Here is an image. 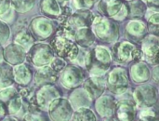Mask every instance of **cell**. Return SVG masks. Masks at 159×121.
I'll use <instances>...</instances> for the list:
<instances>
[{
    "label": "cell",
    "mask_w": 159,
    "mask_h": 121,
    "mask_svg": "<svg viewBox=\"0 0 159 121\" xmlns=\"http://www.w3.org/2000/svg\"><path fill=\"white\" fill-rule=\"evenodd\" d=\"M14 83L13 68L7 63H0V89H5Z\"/></svg>",
    "instance_id": "27"
},
{
    "label": "cell",
    "mask_w": 159,
    "mask_h": 121,
    "mask_svg": "<svg viewBox=\"0 0 159 121\" xmlns=\"http://www.w3.org/2000/svg\"><path fill=\"white\" fill-rule=\"evenodd\" d=\"M116 101L113 96L110 95H103L97 98L95 104V109L99 116L103 119H109L115 117V110H116Z\"/></svg>",
    "instance_id": "19"
},
{
    "label": "cell",
    "mask_w": 159,
    "mask_h": 121,
    "mask_svg": "<svg viewBox=\"0 0 159 121\" xmlns=\"http://www.w3.org/2000/svg\"><path fill=\"white\" fill-rule=\"evenodd\" d=\"M146 1V6H149L151 7H156L157 9L158 8L159 0H145Z\"/></svg>",
    "instance_id": "39"
},
{
    "label": "cell",
    "mask_w": 159,
    "mask_h": 121,
    "mask_svg": "<svg viewBox=\"0 0 159 121\" xmlns=\"http://www.w3.org/2000/svg\"><path fill=\"white\" fill-rule=\"evenodd\" d=\"M13 75L14 82H16L20 87H26L29 85L33 78V72L31 68L23 63L15 65L13 68Z\"/></svg>",
    "instance_id": "23"
},
{
    "label": "cell",
    "mask_w": 159,
    "mask_h": 121,
    "mask_svg": "<svg viewBox=\"0 0 159 121\" xmlns=\"http://www.w3.org/2000/svg\"><path fill=\"white\" fill-rule=\"evenodd\" d=\"M26 58L34 66L42 67L51 63L54 58V51L51 46L48 44H33L28 49Z\"/></svg>",
    "instance_id": "8"
},
{
    "label": "cell",
    "mask_w": 159,
    "mask_h": 121,
    "mask_svg": "<svg viewBox=\"0 0 159 121\" xmlns=\"http://www.w3.org/2000/svg\"><path fill=\"white\" fill-rule=\"evenodd\" d=\"M3 59L10 65L22 63L26 59L25 49L19 44L12 43L3 49Z\"/></svg>",
    "instance_id": "17"
},
{
    "label": "cell",
    "mask_w": 159,
    "mask_h": 121,
    "mask_svg": "<svg viewBox=\"0 0 159 121\" xmlns=\"http://www.w3.org/2000/svg\"><path fill=\"white\" fill-rule=\"evenodd\" d=\"M123 4V0H100L98 10L102 16L112 18L119 12Z\"/></svg>",
    "instance_id": "24"
},
{
    "label": "cell",
    "mask_w": 159,
    "mask_h": 121,
    "mask_svg": "<svg viewBox=\"0 0 159 121\" xmlns=\"http://www.w3.org/2000/svg\"><path fill=\"white\" fill-rule=\"evenodd\" d=\"M114 60L119 64H129L143 59L141 48L131 41H121L114 45L112 49Z\"/></svg>",
    "instance_id": "4"
},
{
    "label": "cell",
    "mask_w": 159,
    "mask_h": 121,
    "mask_svg": "<svg viewBox=\"0 0 159 121\" xmlns=\"http://www.w3.org/2000/svg\"><path fill=\"white\" fill-rule=\"evenodd\" d=\"M21 106L22 101L16 89L7 87L0 91V117L16 115Z\"/></svg>",
    "instance_id": "5"
},
{
    "label": "cell",
    "mask_w": 159,
    "mask_h": 121,
    "mask_svg": "<svg viewBox=\"0 0 159 121\" xmlns=\"http://www.w3.org/2000/svg\"><path fill=\"white\" fill-rule=\"evenodd\" d=\"M90 102L91 99L84 89L75 90L70 96V104L75 108L88 106L90 105Z\"/></svg>",
    "instance_id": "28"
},
{
    "label": "cell",
    "mask_w": 159,
    "mask_h": 121,
    "mask_svg": "<svg viewBox=\"0 0 159 121\" xmlns=\"http://www.w3.org/2000/svg\"><path fill=\"white\" fill-rule=\"evenodd\" d=\"M34 3L35 0H10L12 7L20 13H25L29 11L34 7Z\"/></svg>",
    "instance_id": "32"
},
{
    "label": "cell",
    "mask_w": 159,
    "mask_h": 121,
    "mask_svg": "<svg viewBox=\"0 0 159 121\" xmlns=\"http://www.w3.org/2000/svg\"><path fill=\"white\" fill-rule=\"evenodd\" d=\"M97 1H98V0H93V2H94V3H96Z\"/></svg>",
    "instance_id": "42"
},
{
    "label": "cell",
    "mask_w": 159,
    "mask_h": 121,
    "mask_svg": "<svg viewBox=\"0 0 159 121\" xmlns=\"http://www.w3.org/2000/svg\"><path fill=\"white\" fill-rule=\"evenodd\" d=\"M61 93L59 90L52 84L42 85L35 93H34V102L42 110H48V106L52 100L60 97Z\"/></svg>",
    "instance_id": "13"
},
{
    "label": "cell",
    "mask_w": 159,
    "mask_h": 121,
    "mask_svg": "<svg viewBox=\"0 0 159 121\" xmlns=\"http://www.w3.org/2000/svg\"><path fill=\"white\" fill-rule=\"evenodd\" d=\"M66 4L67 0H40L39 8L46 17L62 21L72 14V9Z\"/></svg>",
    "instance_id": "7"
},
{
    "label": "cell",
    "mask_w": 159,
    "mask_h": 121,
    "mask_svg": "<svg viewBox=\"0 0 159 121\" xmlns=\"http://www.w3.org/2000/svg\"><path fill=\"white\" fill-rule=\"evenodd\" d=\"M142 52L143 57L146 60L147 63L157 65L159 62L158 52H159V45H158V36L157 35H146L142 40Z\"/></svg>",
    "instance_id": "14"
},
{
    "label": "cell",
    "mask_w": 159,
    "mask_h": 121,
    "mask_svg": "<svg viewBox=\"0 0 159 121\" xmlns=\"http://www.w3.org/2000/svg\"><path fill=\"white\" fill-rule=\"evenodd\" d=\"M91 30L101 41L105 43L116 42L119 35V28L116 20L105 16H94Z\"/></svg>",
    "instance_id": "3"
},
{
    "label": "cell",
    "mask_w": 159,
    "mask_h": 121,
    "mask_svg": "<svg viewBox=\"0 0 159 121\" xmlns=\"http://www.w3.org/2000/svg\"><path fill=\"white\" fill-rule=\"evenodd\" d=\"M72 120H82V121H95L96 116L93 113V111H91L90 109H89L88 107H79L77 108V110L75 112L73 113L72 115Z\"/></svg>",
    "instance_id": "31"
},
{
    "label": "cell",
    "mask_w": 159,
    "mask_h": 121,
    "mask_svg": "<svg viewBox=\"0 0 159 121\" xmlns=\"http://www.w3.org/2000/svg\"><path fill=\"white\" fill-rule=\"evenodd\" d=\"M94 15L89 8H83V9H78L74 14H71L66 20L62 21L69 24L73 28L90 27Z\"/></svg>",
    "instance_id": "16"
},
{
    "label": "cell",
    "mask_w": 159,
    "mask_h": 121,
    "mask_svg": "<svg viewBox=\"0 0 159 121\" xmlns=\"http://www.w3.org/2000/svg\"><path fill=\"white\" fill-rule=\"evenodd\" d=\"M158 113L155 109L151 107H147L145 110H143L140 113V119L141 120H158Z\"/></svg>",
    "instance_id": "34"
},
{
    "label": "cell",
    "mask_w": 159,
    "mask_h": 121,
    "mask_svg": "<svg viewBox=\"0 0 159 121\" xmlns=\"http://www.w3.org/2000/svg\"><path fill=\"white\" fill-rule=\"evenodd\" d=\"M55 32L56 25L48 17L37 16L34 18L30 22V33L36 40H47Z\"/></svg>",
    "instance_id": "9"
},
{
    "label": "cell",
    "mask_w": 159,
    "mask_h": 121,
    "mask_svg": "<svg viewBox=\"0 0 159 121\" xmlns=\"http://www.w3.org/2000/svg\"><path fill=\"white\" fill-rule=\"evenodd\" d=\"M34 40L35 39L34 38V36L29 31L22 29V30H20L19 33L16 35L14 42L21 46L24 49H29V48L33 44H34Z\"/></svg>",
    "instance_id": "30"
},
{
    "label": "cell",
    "mask_w": 159,
    "mask_h": 121,
    "mask_svg": "<svg viewBox=\"0 0 159 121\" xmlns=\"http://www.w3.org/2000/svg\"><path fill=\"white\" fill-rule=\"evenodd\" d=\"M10 36V29L6 22L0 21V46L5 44Z\"/></svg>",
    "instance_id": "35"
},
{
    "label": "cell",
    "mask_w": 159,
    "mask_h": 121,
    "mask_svg": "<svg viewBox=\"0 0 159 121\" xmlns=\"http://www.w3.org/2000/svg\"><path fill=\"white\" fill-rule=\"evenodd\" d=\"M151 72L147 64L143 62L138 61L135 62L131 67L129 72V77L135 83H145L150 79Z\"/></svg>",
    "instance_id": "21"
},
{
    "label": "cell",
    "mask_w": 159,
    "mask_h": 121,
    "mask_svg": "<svg viewBox=\"0 0 159 121\" xmlns=\"http://www.w3.org/2000/svg\"><path fill=\"white\" fill-rule=\"evenodd\" d=\"M50 66L53 70H55L56 72L60 73L61 72V70L66 66V62L62 59V58H53V60L50 63Z\"/></svg>",
    "instance_id": "36"
},
{
    "label": "cell",
    "mask_w": 159,
    "mask_h": 121,
    "mask_svg": "<svg viewBox=\"0 0 159 121\" xmlns=\"http://www.w3.org/2000/svg\"><path fill=\"white\" fill-rule=\"evenodd\" d=\"M95 40V35L90 27H81L75 31V41L77 46L82 48L90 47Z\"/></svg>",
    "instance_id": "26"
},
{
    "label": "cell",
    "mask_w": 159,
    "mask_h": 121,
    "mask_svg": "<svg viewBox=\"0 0 159 121\" xmlns=\"http://www.w3.org/2000/svg\"><path fill=\"white\" fill-rule=\"evenodd\" d=\"M128 8V18L131 20H142L147 10V6L143 0H129L126 4Z\"/></svg>",
    "instance_id": "25"
},
{
    "label": "cell",
    "mask_w": 159,
    "mask_h": 121,
    "mask_svg": "<svg viewBox=\"0 0 159 121\" xmlns=\"http://www.w3.org/2000/svg\"><path fill=\"white\" fill-rule=\"evenodd\" d=\"M75 7L78 9L83 8H89L93 6V0H73Z\"/></svg>",
    "instance_id": "37"
},
{
    "label": "cell",
    "mask_w": 159,
    "mask_h": 121,
    "mask_svg": "<svg viewBox=\"0 0 159 121\" xmlns=\"http://www.w3.org/2000/svg\"><path fill=\"white\" fill-rule=\"evenodd\" d=\"M3 120H19V119L11 117V118H5V119H3Z\"/></svg>",
    "instance_id": "40"
},
{
    "label": "cell",
    "mask_w": 159,
    "mask_h": 121,
    "mask_svg": "<svg viewBox=\"0 0 159 121\" xmlns=\"http://www.w3.org/2000/svg\"><path fill=\"white\" fill-rule=\"evenodd\" d=\"M85 63L88 72L91 75L102 76L109 69L112 63V56L107 49L99 46L86 54Z\"/></svg>",
    "instance_id": "2"
},
{
    "label": "cell",
    "mask_w": 159,
    "mask_h": 121,
    "mask_svg": "<svg viewBox=\"0 0 159 121\" xmlns=\"http://www.w3.org/2000/svg\"><path fill=\"white\" fill-rule=\"evenodd\" d=\"M3 58V49L0 47V60Z\"/></svg>",
    "instance_id": "41"
},
{
    "label": "cell",
    "mask_w": 159,
    "mask_h": 121,
    "mask_svg": "<svg viewBox=\"0 0 159 121\" xmlns=\"http://www.w3.org/2000/svg\"><path fill=\"white\" fill-rule=\"evenodd\" d=\"M67 1H68V0H67Z\"/></svg>",
    "instance_id": "44"
},
{
    "label": "cell",
    "mask_w": 159,
    "mask_h": 121,
    "mask_svg": "<svg viewBox=\"0 0 159 121\" xmlns=\"http://www.w3.org/2000/svg\"><path fill=\"white\" fill-rule=\"evenodd\" d=\"M48 115L52 120H70L74 113L70 102L64 98H55L48 106Z\"/></svg>",
    "instance_id": "11"
},
{
    "label": "cell",
    "mask_w": 159,
    "mask_h": 121,
    "mask_svg": "<svg viewBox=\"0 0 159 121\" xmlns=\"http://www.w3.org/2000/svg\"><path fill=\"white\" fill-rule=\"evenodd\" d=\"M106 87L116 95L125 93L129 87V76L128 70L122 66H116L109 72L106 77Z\"/></svg>",
    "instance_id": "6"
},
{
    "label": "cell",
    "mask_w": 159,
    "mask_h": 121,
    "mask_svg": "<svg viewBox=\"0 0 159 121\" xmlns=\"http://www.w3.org/2000/svg\"><path fill=\"white\" fill-rule=\"evenodd\" d=\"M61 76L60 77L61 83L63 87L66 89H75L79 85H81L85 78H86V73L85 71L74 64L66 65L62 70Z\"/></svg>",
    "instance_id": "10"
},
{
    "label": "cell",
    "mask_w": 159,
    "mask_h": 121,
    "mask_svg": "<svg viewBox=\"0 0 159 121\" xmlns=\"http://www.w3.org/2000/svg\"><path fill=\"white\" fill-rule=\"evenodd\" d=\"M48 118L44 113V110L38 107V105L34 102L29 105L26 109V113L23 116V120H48Z\"/></svg>",
    "instance_id": "29"
},
{
    "label": "cell",
    "mask_w": 159,
    "mask_h": 121,
    "mask_svg": "<svg viewBox=\"0 0 159 121\" xmlns=\"http://www.w3.org/2000/svg\"><path fill=\"white\" fill-rule=\"evenodd\" d=\"M147 25L141 20L130 21L126 27V36L131 42H139L147 35Z\"/></svg>",
    "instance_id": "20"
},
{
    "label": "cell",
    "mask_w": 159,
    "mask_h": 121,
    "mask_svg": "<svg viewBox=\"0 0 159 121\" xmlns=\"http://www.w3.org/2000/svg\"><path fill=\"white\" fill-rule=\"evenodd\" d=\"M137 116L136 103L130 100H121L116 103L115 117L118 120H134Z\"/></svg>",
    "instance_id": "18"
},
{
    "label": "cell",
    "mask_w": 159,
    "mask_h": 121,
    "mask_svg": "<svg viewBox=\"0 0 159 121\" xmlns=\"http://www.w3.org/2000/svg\"><path fill=\"white\" fill-rule=\"evenodd\" d=\"M59 73L51 68V66H42L39 70L36 71L34 75V82L38 86L45 84H53L59 78Z\"/></svg>",
    "instance_id": "22"
},
{
    "label": "cell",
    "mask_w": 159,
    "mask_h": 121,
    "mask_svg": "<svg viewBox=\"0 0 159 121\" xmlns=\"http://www.w3.org/2000/svg\"><path fill=\"white\" fill-rule=\"evenodd\" d=\"M55 33V37L51 41V48L53 51L63 60H75L79 49L75 41V28L61 21V26Z\"/></svg>",
    "instance_id": "1"
},
{
    "label": "cell",
    "mask_w": 159,
    "mask_h": 121,
    "mask_svg": "<svg viewBox=\"0 0 159 121\" xmlns=\"http://www.w3.org/2000/svg\"><path fill=\"white\" fill-rule=\"evenodd\" d=\"M123 1H129V0H123Z\"/></svg>",
    "instance_id": "43"
},
{
    "label": "cell",
    "mask_w": 159,
    "mask_h": 121,
    "mask_svg": "<svg viewBox=\"0 0 159 121\" xmlns=\"http://www.w3.org/2000/svg\"><path fill=\"white\" fill-rule=\"evenodd\" d=\"M147 31L153 35L158 36L159 34V18L158 13L156 12L152 14L147 21Z\"/></svg>",
    "instance_id": "33"
},
{
    "label": "cell",
    "mask_w": 159,
    "mask_h": 121,
    "mask_svg": "<svg viewBox=\"0 0 159 121\" xmlns=\"http://www.w3.org/2000/svg\"><path fill=\"white\" fill-rule=\"evenodd\" d=\"M134 99L140 107H153L157 102V90L150 85L140 86L134 91Z\"/></svg>",
    "instance_id": "12"
},
{
    "label": "cell",
    "mask_w": 159,
    "mask_h": 121,
    "mask_svg": "<svg viewBox=\"0 0 159 121\" xmlns=\"http://www.w3.org/2000/svg\"><path fill=\"white\" fill-rule=\"evenodd\" d=\"M84 90L91 100H96L103 94L106 89V79L101 76H94L84 80Z\"/></svg>",
    "instance_id": "15"
},
{
    "label": "cell",
    "mask_w": 159,
    "mask_h": 121,
    "mask_svg": "<svg viewBox=\"0 0 159 121\" xmlns=\"http://www.w3.org/2000/svg\"><path fill=\"white\" fill-rule=\"evenodd\" d=\"M11 7L10 0H0V16L5 14Z\"/></svg>",
    "instance_id": "38"
}]
</instances>
